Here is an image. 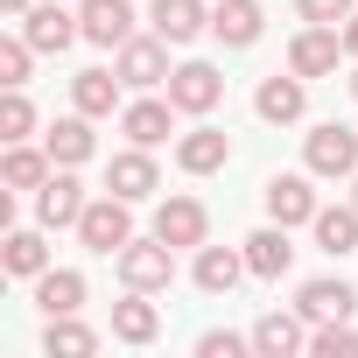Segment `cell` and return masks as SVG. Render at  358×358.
<instances>
[{
  "label": "cell",
  "instance_id": "cell-5",
  "mask_svg": "<svg viewBox=\"0 0 358 358\" xmlns=\"http://www.w3.org/2000/svg\"><path fill=\"white\" fill-rule=\"evenodd\" d=\"M106 190L113 197H127V204H148L155 190H162V169H155V148H120L113 162H106Z\"/></svg>",
  "mask_w": 358,
  "mask_h": 358
},
{
  "label": "cell",
  "instance_id": "cell-9",
  "mask_svg": "<svg viewBox=\"0 0 358 358\" xmlns=\"http://www.w3.org/2000/svg\"><path fill=\"white\" fill-rule=\"evenodd\" d=\"M253 113H260L267 127H295V120L309 113V78H295V71H288V78H281V71H274V78H260Z\"/></svg>",
  "mask_w": 358,
  "mask_h": 358
},
{
  "label": "cell",
  "instance_id": "cell-30",
  "mask_svg": "<svg viewBox=\"0 0 358 358\" xmlns=\"http://www.w3.org/2000/svg\"><path fill=\"white\" fill-rule=\"evenodd\" d=\"M309 351H316V358H351V351H358L351 316H337V323H309Z\"/></svg>",
  "mask_w": 358,
  "mask_h": 358
},
{
  "label": "cell",
  "instance_id": "cell-4",
  "mask_svg": "<svg viewBox=\"0 0 358 358\" xmlns=\"http://www.w3.org/2000/svg\"><path fill=\"white\" fill-rule=\"evenodd\" d=\"M78 239H85L92 253H120V246L134 239V204H127V197H113V190H106V197H92V204H85V218H78Z\"/></svg>",
  "mask_w": 358,
  "mask_h": 358
},
{
  "label": "cell",
  "instance_id": "cell-13",
  "mask_svg": "<svg viewBox=\"0 0 358 358\" xmlns=\"http://www.w3.org/2000/svg\"><path fill=\"white\" fill-rule=\"evenodd\" d=\"M246 274H253V267H246V246H211V239L197 246V267H190V281H197L204 295H232Z\"/></svg>",
  "mask_w": 358,
  "mask_h": 358
},
{
  "label": "cell",
  "instance_id": "cell-29",
  "mask_svg": "<svg viewBox=\"0 0 358 358\" xmlns=\"http://www.w3.org/2000/svg\"><path fill=\"white\" fill-rule=\"evenodd\" d=\"M0 267H8L15 281L50 274V246H43V232H8V239H0Z\"/></svg>",
  "mask_w": 358,
  "mask_h": 358
},
{
  "label": "cell",
  "instance_id": "cell-19",
  "mask_svg": "<svg viewBox=\"0 0 358 358\" xmlns=\"http://www.w3.org/2000/svg\"><path fill=\"white\" fill-rule=\"evenodd\" d=\"M148 22H155V36H162V43L183 50V43H197V36L211 29V8H204V0H155Z\"/></svg>",
  "mask_w": 358,
  "mask_h": 358
},
{
  "label": "cell",
  "instance_id": "cell-24",
  "mask_svg": "<svg viewBox=\"0 0 358 358\" xmlns=\"http://www.w3.org/2000/svg\"><path fill=\"white\" fill-rule=\"evenodd\" d=\"M246 267H253L260 281H281V274L295 267V246H288V225H260V232L246 239Z\"/></svg>",
  "mask_w": 358,
  "mask_h": 358
},
{
  "label": "cell",
  "instance_id": "cell-26",
  "mask_svg": "<svg viewBox=\"0 0 358 358\" xmlns=\"http://www.w3.org/2000/svg\"><path fill=\"white\" fill-rule=\"evenodd\" d=\"M113 337H120V344H155V337H162V309H155L141 288H127V302H113Z\"/></svg>",
  "mask_w": 358,
  "mask_h": 358
},
{
  "label": "cell",
  "instance_id": "cell-23",
  "mask_svg": "<svg viewBox=\"0 0 358 358\" xmlns=\"http://www.w3.org/2000/svg\"><path fill=\"white\" fill-rule=\"evenodd\" d=\"M50 176H57L50 148H29V141H8V162H0V183H8V190H43Z\"/></svg>",
  "mask_w": 358,
  "mask_h": 358
},
{
  "label": "cell",
  "instance_id": "cell-10",
  "mask_svg": "<svg viewBox=\"0 0 358 358\" xmlns=\"http://www.w3.org/2000/svg\"><path fill=\"white\" fill-rule=\"evenodd\" d=\"M323 204H316V176H267V218L274 225H309Z\"/></svg>",
  "mask_w": 358,
  "mask_h": 358
},
{
  "label": "cell",
  "instance_id": "cell-7",
  "mask_svg": "<svg viewBox=\"0 0 358 358\" xmlns=\"http://www.w3.org/2000/svg\"><path fill=\"white\" fill-rule=\"evenodd\" d=\"M85 204H92V197H85V183H78V169H57L50 183L36 190V225H43V232H64V225L78 232Z\"/></svg>",
  "mask_w": 358,
  "mask_h": 358
},
{
  "label": "cell",
  "instance_id": "cell-34",
  "mask_svg": "<svg viewBox=\"0 0 358 358\" xmlns=\"http://www.w3.org/2000/svg\"><path fill=\"white\" fill-rule=\"evenodd\" d=\"M295 15L302 22H323V29H344L358 15V0H295Z\"/></svg>",
  "mask_w": 358,
  "mask_h": 358
},
{
  "label": "cell",
  "instance_id": "cell-18",
  "mask_svg": "<svg viewBox=\"0 0 358 358\" xmlns=\"http://www.w3.org/2000/svg\"><path fill=\"white\" fill-rule=\"evenodd\" d=\"M260 29H267V8H260V0H218V8H211V36H218L225 50H253Z\"/></svg>",
  "mask_w": 358,
  "mask_h": 358
},
{
  "label": "cell",
  "instance_id": "cell-20",
  "mask_svg": "<svg viewBox=\"0 0 358 358\" xmlns=\"http://www.w3.org/2000/svg\"><path fill=\"white\" fill-rule=\"evenodd\" d=\"M176 162H183V176H218L232 162V134L218 127H190L183 141H176Z\"/></svg>",
  "mask_w": 358,
  "mask_h": 358
},
{
  "label": "cell",
  "instance_id": "cell-14",
  "mask_svg": "<svg viewBox=\"0 0 358 358\" xmlns=\"http://www.w3.org/2000/svg\"><path fill=\"white\" fill-rule=\"evenodd\" d=\"M253 351H260V358H295V351H309V316H302V309H267V316L253 323Z\"/></svg>",
  "mask_w": 358,
  "mask_h": 358
},
{
  "label": "cell",
  "instance_id": "cell-32",
  "mask_svg": "<svg viewBox=\"0 0 358 358\" xmlns=\"http://www.w3.org/2000/svg\"><path fill=\"white\" fill-rule=\"evenodd\" d=\"M43 50L29 43V36H0V85H29V64H36Z\"/></svg>",
  "mask_w": 358,
  "mask_h": 358
},
{
  "label": "cell",
  "instance_id": "cell-1",
  "mask_svg": "<svg viewBox=\"0 0 358 358\" xmlns=\"http://www.w3.org/2000/svg\"><path fill=\"white\" fill-rule=\"evenodd\" d=\"M302 169L316 176V183H351L358 176V134L344 120H323L302 134Z\"/></svg>",
  "mask_w": 358,
  "mask_h": 358
},
{
  "label": "cell",
  "instance_id": "cell-33",
  "mask_svg": "<svg viewBox=\"0 0 358 358\" xmlns=\"http://www.w3.org/2000/svg\"><path fill=\"white\" fill-rule=\"evenodd\" d=\"M253 351V330L239 337V330H204L197 337V358H246Z\"/></svg>",
  "mask_w": 358,
  "mask_h": 358
},
{
  "label": "cell",
  "instance_id": "cell-21",
  "mask_svg": "<svg viewBox=\"0 0 358 358\" xmlns=\"http://www.w3.org/2000/svg\"><path fill=\"white\" fill-rule=\"evenodd\" d=\"M43 148H50V162H57V169H85V162H92V148H99V134H92V113H71V120H57V127L43 134Z\"/></svg>",
  "mask_w": 358,
  "mask_h": 358
},
{
  "label": "cell",
  "instance_id": "cell-38",
  "mask_svg": "<svg viewBox=\"0 0 358 358\" xmlns=\"http://www.w3.org/2000/svg\"><path fill=\"white\" fill-rule=\"evenodd\" d=\"M351 99H358V78H351Z\"/></svg>",
  "mask_w": 358,
  "mask_h": 358
},
{
  "label": "cell",
  "instance_id": "cell-2",
  "mask_svg": "<svg viewBox=\"0 0 358 358\" xmlns=\"http://www.w3.org/2000/svg\"><path fill=\"white\" fill-rule=\"evenodd\" d=\"M113 260H120V281H127V288H141V295H162V288L176 281V246H169V239H155V232H148V239L134 232Z\"/></svg>",
  "mask_w": 358,
  "mask_h": 358
},
{
  "label": "cell",
  "instance_id": "cell-15",
  "mask_svg": "<svg viewBox=\"0 0 358 358\" xmlns=\"http://www.w3.org/2000/svg\"><path fill=\"white\" fill-rule=\"evenodd\" d=\"M120 134L134 148H162L176 134V99H134V106H120Z\"/></svg>",
  "mask_w": 358,
  "mask_h": 358
},
{
  "label": "cell",
  "instance_id": "cell-12",
  "mask_svg": "<svg viewBox=\"0 0 358 358\" xmlns=\"http://www.w3.org/2000/svg\"><path fill=\"white\" fill-rule=\"evenodd\" d=\"M337 57H344V36H337V29H323V22H309V29L288 43V71H295V78H330V71H337Z\"/></svg>",
  "mask_w": 358,
  "mask_h": 358
},
{
  "label": "cell",
  "instance_id": "cell-37",
  "mask_svg": "<svg viewBox=\"0 0 358 358\" xmlns=\"http://www.w3.org/2000/svg\"><path fill=\"white\" fill-rule=\"evenodd\" d=\"M351 204H358V176H351Z\"/></svg>",
  "mask_w": 358,
  "mask_h": 358
},
{
  "label": "cell",
  "instance_id": "cell-31",
  "mask_svg": "<svg viewBox=\"0 0 358 358\" xmlns=\"http://www.w3.org/2000/svg\"><path fill=\"white\" fill-rule=\"evenodd\" d=\"M36 134V106L22 85H8V99H0V141H29Z\"/></svg>",
  "mask_w": 358,
  "mask_h": 358
},
{
  "label": "cell",
  "instance_id": "cell-27",
  "mask_svg": "<svg viewBox=\"0 0 358 358\" xmlns=\"http://www.w3.org/2000/svg\"><path fill=\"white\" fill-rule=\"evenodd\" d=\"M309 232H316V246L330 253V260H344V253H358V204H323L316 218H309Z\"/></svg>",
  "mask_w": 358,
  "mask_h": 358
},
{
  "label": "cell",
  "instance_id": "cell-17",
  "mask_svg": "<svg viewBox=\"0 0 358 358\" xmlns=\"http://www.w3.org/2000/svg\"><path fill=\"white\" fill-rule=\"evenodd\" d=\"M78 22H85V43H99V50H120L127 36H134V0H85L78 8Z\"/></svg>",
  "mask_w": 358,
  "mask_h": 358
},
{
  "label": "cell",
  "instance_id": "cell-22",
  "mask_svg": "<svg viewBox=\"0 0 358 358\" xmlns=\"http://www.w3.org/2000/svg\"><path fill=\"white\" fill-rule=\"evenodd\" d=\"M120 92H127V78H120V71H99V64L71 78V99H78V113H92V120H113V113H120Z\"/></svg>",
  "mask_w": 358,
  "mask_h": 358
},
{
  "label": "cell",
  "instance_id": "cell-35",
  "mask_svg": "<svg viewBox=\"0 0 358 358\" xmlns=\"http://www.w3.org/2000/svg\"><path fill=\"white\" fill-rule=\"evenodd\" d=\"M337 36H344V57H351V64H358V15H351V22H344V29H337Z\"/></svg>",
  "mask_w": 358,
  "mask_h": 358
},
{
  "label": "cell",
  "instance_id": "cell-6",
  "mask_svg": "<svg viewBox=\"0 0 358 358\" xmlns=\"http://www.w3.org/2000/svg\"><path fill=\"white\" fill-rule=\"evenodd\" d=\"M162 92L176 99V113H197V120H204V113L225 99V71L190 57V64H176V71H169V85H162Z\"/></svg>",
  "mask_w": 358,
  "mask_h": 358
},
{
  "label": "cell",
  "instance_id": "cell-11",
  "mask_svg": "<svg viewBox=\"0 0 358 358\" xmlns=\"http://www.w3.org/2000/svg\"><path fill=\"white\" fill-rule=\"evenodd\" d=\"M22 36H29V43H36L43 57H64V50H71V43L85 36V22H78V15H64L57 0H36V8L22 15Z\"/></svg>",
  "mask_w": 358,
  "mask_h": 358
},
{
  "label": "cell",
  "instance_id": "cell-3",
  "mask_svg": "<svg viewBox=\"0 0 358 358\" xmlns=\"http://www.w3.org/2000/svg\"><path fill=\"white\" fill-rule=\"evenodd\" d=\"M169 50L176 43H162V36H127L120 50H113V71L127 78V92H155V85H169Z\"/></svg>",
  "mask_w": 358,
  "mask_h": 358
},
{
  "label": "cell",
  "instance_id": "cell-36",
  "mask_svg": "<svg viewBox=\"0 0 358 358\" xmlns=\"http://www.w3.org/2000/svg\"><path fill=\"white\" fill-rule=\"evenodd\" d=\"M29 8H36V0H0V15H8V22H22Z\"/></svg>",
  "mask_w": 358,
  "mask_h": 358
},
{
  "label": "cell",
  "instance_id": "cell-8",
  "mask_svg": "<svg viewBox=\"0 0 358 358\" xmlns=\"http://www.w3.org/2000/svg\"><path fill=\"white\" fill-rule=\"evenodd\" d=\"M155 239H169L176 253H183V246L197 253V246L211 239V211H204L197 197H162V204H155Z\"/></svg>",
  "mask_w": 358,
  "mask_h": 358
},
{
  "label": "cell",
  "instance_id": "cell-28",
  "mask_svg": "<svg viewBox=\"0 0 358 358\" xmlns=\"http://www.w3.org/2000/svg\"><path fill=\"white\" fill-rule=\"evenodd\" d=\"M99 351V330L78 323V316H50L43 323V358H92Z\"/></svg>",
  "mask_w": 358,
  "mask_h": 358
},
{
  "label": "cell",
  "instance_id": "cell-16",
  "mask_svg": "<svg viewBox=\"0 0 358 358\" xmlns=\"http://www.w3.org/2000/svg\"><path fill=\"white\" fill-rule=\"evenodd\" d=\"M295 309H302L309 323H337V316H351V309H358V288H351V281H337V274H316V281H302V288H295Z\"/></svg>",
  "mask_w": 358,
  "mask_h": 358
},
{
  "label": "cell",
  "instance_id": "cell-25",
  "mask_svg": "<svg viewBox=\"0 0 358 358\" xmlns=\"http://www.w3.org/2000/svg\"><path fill=\"white\" fill-rule=\"evenodd\" d=\"M36 309H43V316H78V309H85V274H78V267L36 274Z\"/></svg>",
  "mask_w": 358,
  "mask_h": 358
}]
</instances>
